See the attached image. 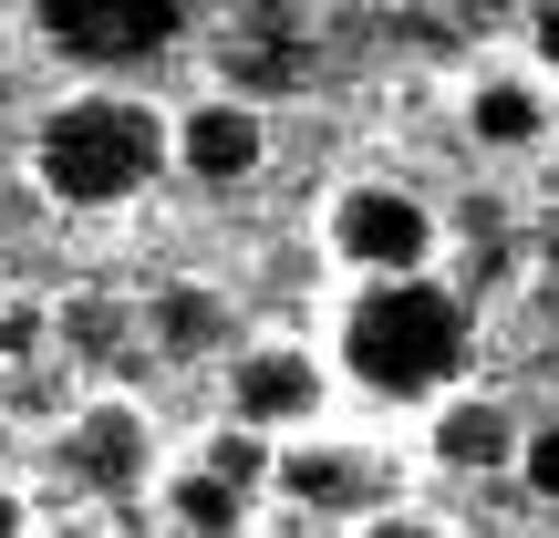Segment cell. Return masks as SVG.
<instances>
[{
  "label": "cell",
  "instance_id": "1",
  "mask_svg": "<svg viewBox=\"0 0 559 538\" xmlns=\"http://www.w3.org/2000/svg\"><path fill=\"white\" fill-rule=\"evenodd\" d=\"M332 373L373 404H415L436 415L445 394L477 383V311L445 279H373L342 300L332 321Z\"/></svg>",
  "mask_w": 559,
  "mask_h": 538
},
{
  "label": "cell",
  "instance_id": "2",
  "mask_svg": "<svg viewBox=\"0 0 559 538\" xmlns=\"http://www.w3.org/2000/svg\"><path fill=\"white\" fill-rule=\"evenodd\" d=\"M177 177V145H166V104L135 83H83V94L41 104L32 124V187L73 218H115L145 187Z\"/></svg>",
  "mask_w": 559,
  "mask_h": 538
},
{
  "label": "cell",
  "instance_id": "3",
  "mask_svg": "<svg viewBox=\"0 0 559 538\" xmlns=\"http://www.w3.org/2000/svg\"><path fill=\"white\" fill-rule=\"evenodd\" d=\"M321 249L353 270V290H373V279H436L445 218H436V198H415L404 177H353L321 207Z\"/></svg>",
  "mask_w": 559,
  "mask_h": 538
},
{
  "label": "cell",
  "instance_id": "4",
  "mask_svg": "<svg viewBox=\"0 0 559 538\" xmlns=\"http://www.w3.org/2000/svg\"><path fill=\"white\" fill-rule=\"evenodd\" d=\"M332 415V362L311 342H239L228 352V425L260 445H300Z\"/></svg>",
  "mask_w": 559,
  "mask_h": 538
},
{
  "label": "cell",
  "instance_id": "5",
  "mask_svg": "<svg viewBox=\"0 0 559 538\" xmlns=\"http://www.w3.org/2000/svg\"><path fill=\"white\" fill-rule=\"evenodd\" d=\"M187 32H198L187 0H52V11H41V41H52L62 62H83V73H104V83L166 62Z\"/></svg>",
  "mask_w": 559,
  "mask_h": 538
},
{
  "label": "cell",
  "instance_id": "6",
  "mask_svg": "<svg viewBox=\"0 0 559 538\" xmlns=\"http://www.w3.org/2000/svg\"><path fill=\"white\" fill-rule=\"evenodd\" d=\"M270 498L311 507V518L362 528V518H383V507H404V477H394V456H383V445H353V435H300V445H280Z\"/></svg>",
  "mask_w": 559,
  "mask_h": 538
},
{
  "label": "cell",
  "instance_id": "7",
  "mask_svg": "<svg viewBox=\"0 0 559 538\" xmlns=\"http://www.w3.org/2000/svg\"><path fill=\"white\" fill-rule=\"evenodd\" d=\"M62 477L94 487V498H156V425H145L135 394H94L73 404V425H62Z\"/></svg>",
  "mask_w": 559,
  "mask_h": 538
},
{
  "label": "cell",
  "instance_id": "8",
  "mask_svg": "<svg viewBox=\"0 0 559 538\" xmlns=\"http://www.w3.org/2000/svg\"><path fill=\"white\" fill-rule=\"evenodd\" d=\"M166 145H177V177H187V187L228 198V187H249V177L270 166V115L207 83V94H187L177 115H166Z\"/></svg>",
  "mask_w": 559,
  "mask_h": 538
},
{
  "label": "cell",
  "instance_id": "9",
  "mask_svg": "<svg viewBox=\"0 0 559 538\" xmlns=\"http://www.w3.org/2000/svg\"><path fill=\"white\" fill-rule=\"evenodd\" d=\"M519 445H528V415L498 394H445L436 415H425V456L445 466V477H519Z\"/></svg>",
  "mask_w": 559,
  "mask_h": 538
},
{
  "label": "cell",
  "instance_id": "10",
  "mask_svg": "<svg viewBox=\"0 0 559 538\" xmlns=\"http://www.w3.org/2000/svg\"><path fill=\"white\" fill-rule=\"evenodd\" d=\"M456 115H466V145H487V156H528V145H549L559 104H549V83L528 73V62H498V73H477L456 94Z\"/></svg>",
  "mask_w": 559,
  "mask_h": 538
},
{
  "label": "cell",
  "instance_id": "11",
  "mask_svg": "<svg viewBox=\"0 0 559 538\" xmlns=\"http://www.w3.org/2000/svg\"><path fill=\"white\" fill-rule=\"evenodd\" d=\"M135 332L156 342L166 362H228L239 352V311H228L218 290H198V279H177V290H156L135 311Z\"/></svg>",
  "mask_w": 559,
  "mask_h": 538
},
{
  "label": "cell",
  "instance_id": "12",
  "mask_svg": "<svg viewBox=\"0 0 559 538\" xmlns=\"http://www.w3.org/2000/svg\"><path fill=\"white\" fill-rule=\"evenodd\" d=\"M156 507L177 538H249V518H260V498H239V487H218L198 456L177 466V477H156Z\"/></svg>",
  "mask_w": 559,
  "mask_h": 538
},
{
  "label": "cell",
  "instance_id": "13",
  "mask_svg": "<svg viewBox=\"0 0 559 538\" xmlns=\"http://www.w3.org/2000/svg\"><path fill=\"white\" fill-rule=\"evenodd\" d=\"M198 466H207L218 487H239V498H270V477H280V445L239 435V425H218V435L198 445Z\"/></svg>",
  "mask_w": 559,
  "mask_h": 538
},
{
  "label": "cell",
  "instance_id": "14",
  "mask_svg": "<svg viewBox=\"0 0 559 538\" xmlns=\"http://www.w3.org/2000/svg\"><path fill=\"white\" fill-rule=\"evenodd\" d=\"M52 332H62V352L115 362V352H124V332H135V311H115V300H62V311H52Z\"/></svg>",
  "mask_w": 559,
  "mask_h": 538
},
{
  "label": "cell",
  "instance_id": "15",
  "mask_svg": "<svg viewBox=\"0 0 559 538\" xmlns=\"http://www.w3.org/2000/svg\"><path fill=\"white\" fill-rule=\"evenodd\" d=\"M519 487L539 507H559V415H528V445H519Z\"/></svg>",
  "mask_w": 559,
  "mask_h": 538
},
{
  "label": "cell",
  "instance_id": "16",
  "mask_svg": "<svg viewBox=\"0 0 559 538\" xmlns=\"http://www.w3.org/2000/svg\"><path fill=\"white\" fill-rule=\"evenodd\" d=\"M519 52H528V73H539L549 94H559V0H539V11L519 21Z\"/></svg>",
  "mask_w": 559,
  "mask_h": 538
},
{
  "label": "cell",
  "instance_id": "17",
  "mask_svg": "<svg viewBox=\"0 0 559 538\" xmlns=\"http://www.w3.org/2000/svg\"><path fill=\"white\" fill-rule=\"evenodd\" d=\"M353 538H456V528H445L436 507H415V498H404V507H383V518H362Z\"/></svg>",
  "mask_w": 559,
  "mask_h": 538
},
{
  "label": "cell",
  "instance_id": "18",
  "mask_svg": "<svg viewBox=\"0 0 559 538\" xmlns=\"http://www.w3.org/2000/svg\"><path fill=\"white\" fill-rule=\"evenodd\" d=\"M0 538H32V498H21L11 477H0Z\"/></svg>",
  "mask_w": 559,
  "mask_h": 538
}]
</instances>
